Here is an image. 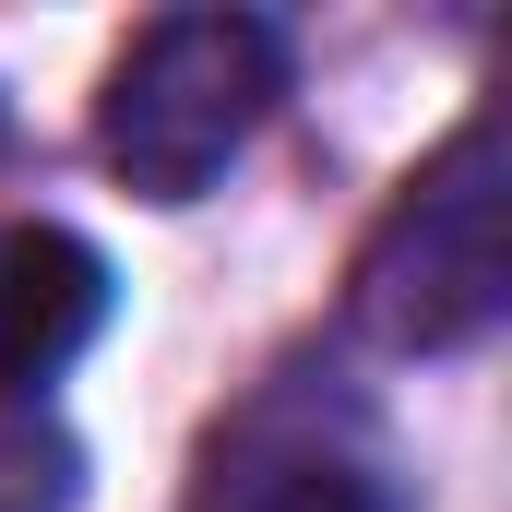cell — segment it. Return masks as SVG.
<instances>
[{"label": "cell", "instance_id": "6da1fadb", "mask_svg": "<svg viewBox=\"0 0 512 512\" xmlns=\"http://www.w3.org/2000/svg\"><path fill=\"white\" fill-rule=\"evenodd\" d=\"M274 96H286V24L274 12H155L108 60L96 155L143 203H203L251 155Z\"/></svg>", "mask_w": 512, "mask_h": 512}, {"label": "cell", "instance_id": "7a4b0ae2", "mask_svg": "<svg viewBox=\"0 0 512 512\" xmlns=\"http://www.w3.org/2000/svg\"><path fill=\"white\" fill-rule=\"evenodd\" d=\"M512 298V155H501V108L453 131L370 227L358 251V322L393 358H441L477 346Z\"/></svg>", "mask_w": 512, "mask_h": 512}, {"label": "cell", "instance_id": "3957f363", "mask_svg": "<svg viewBox=\"0 0 512 512\" xmlns=\"http://www.w3.org/2000/svg\"><path fill=\"white\" fill-rule=\"evenodd\" d=\"M191 512H405V477H393V441L358 393L286 370L239 417L203 429Z\"/></svg>", "mask_w": 512, "mask_h": 512}, {"label": "cell", "instance_id": "277c9868", "mask_svg": "<svg viewBox=\"0 0 512 512\" xmlns=\"http://www.w3.org/2000/svg\"><path fill=\"white\" fill-rule=\"evenodd\" d=\"M120 310V274L96 239L48 227V215H12L0 227V405H36Z\"/></svg>", "mask_w": 512, "mask_h": 512}, {"label": "cell", "instance_id": "5b68a950", "mask_svg": "<svg viewBox=\"0 0 512 512\" xmlns=\"http://www.w3.org/2000/svg\"><path fill=\"white\" fill-rule=\"evenodd\" d=\"M72 501H84V453H72V429L12 417V429H0V512H72Z\"/></svg>", "mask_w": 512, "mask_h": 512}]
</instances>
